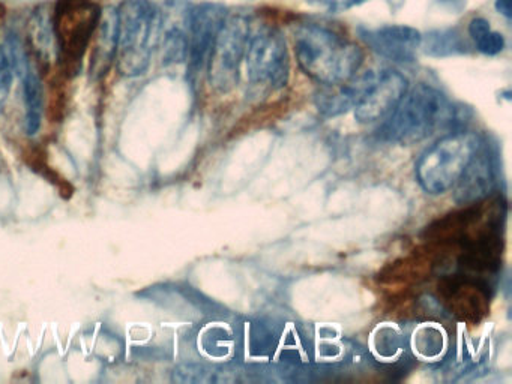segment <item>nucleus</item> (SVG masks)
<instances>
[{
    "label": "nucleus",
    "instance_id": "1",
    "mask_svg": "<svg viewBox=\"0 0 512 384\" xmlns=\"http://www.w3.org/2000/svg\"><path fill=\"white\" fill-rule=\"evenodd\" d=\"M293 50L302 71L319 84L343 83L356 75L364 62L359 45L319 23L295 27Z\"/></svg>",
    "mask_w": 512,
    "mask_h": 384
},
{
    "label": "nucleus",
    "instance_id": "2",
    "mask_svg": "<svg viewBox=\"0 0 512 384\" xmlns=\"http://www.w3.org/2000/svg\"><path fill=\"white\" fill-rule=\"evenodd\" d=\"M455 116L457 110L439 89L421 83L407 90L380 132L385 140L410 146L448 128Z\"/></svg>",
    "mask_w": 512,
    "mask_h": 384
},
{
    "label": "nucleus",
    "instance_id": "3",
    "mask_svg": "<svg viewBox=\"0 0 512 384\" xmlns=\"http://www.w3.org/2000/svg\"><path fill=\"white\" fill-rule=\"evenodd\" d=\"M118 68L125 77L145 74L161 17L149 0H125L118 8Z\"/></svg>",
    "mask_w": 512,
    "mask_h": 384
},
{
    "label": "nucleus",
    "instance_id": "4",
    "mask_svg": "<svg viewBox=\"0 0 512 384\" xmlns=\"http://www.w3.org/2000/svg\"><path fill=\"white\" fill-rule=\"evenodd\" d=\"M481 146V140L473 132L457 131L440 138L416 164L419 185L431 195L454 188Z\"/></svg>",
    "mask_w": 512,
    "mask_h": 384
},
{
    "label": "nucleus",
    "instance_id": "5",
    "mask_svg": "<svg viewBox=\"0 0 512 384\" xmlns=\"http://www.w3.org/2000/svg\"><path fill=\"white\" fill-rule=\"evenodd\" d=\"M244 62L251 83L271 89L286 86L290 77V56L283 32L272 24L251 29Z\"/></svg>",
    "mask_w": 512,
    "mask_h": 384
},
{
    "label": "nucleus",
    "instance_id": "6",
    "mask_svg": "<svg viewBox=\"0 0 512 384\" xmlns=\"http://www.w3.org/2000/svg\"><path fill=\"white\" fill-rule=\"evenodd\" d=\"M250 32V20L242 14H229L221 26L206 60L209 83L217 92L229 93L238 86Z\"/></svg>",
    "mask_w": 512,
    "mask_h": 384
},
{
    "label": "nucleus",
    "instance_id": "7",
    "mask_svg": "<svg viewBox=\"0 0 512 384\" xmlns=\"http://www.w3.org/2000/svg\"><path fill=\"white\" fill-rule=\"evenodd\" d=\"M101 6L95 0H58L52 26L59 47L71 59H79L97 30Z\"/></svg>",
    "mask_w": 512,
    "mask_h": 384
},
{
    "label": "nucleus",
    "instance_id": "8",
    "mask_svg": "<svg viewBox=\"0 0 512 384\" xmlns=\"http://www.w3.org/2000/svg\"><path fill=\"white\" fill-rule=\"evenodd\" d=\"M229 17V9L221 3H199L188 9L185 24H187L188 57L191 69L199 71L206 60L212 44L220 32L226 18Z\"/></svg>",
    "mask_w": 512,
    "mask_h": 384
},
{
    "label": "nucleus",
    "instance_id": "9",
    "mask_svg": "<svg viewBox=\"0 0 512 384\" xmlns=\"http://www.w3.org/2000/svg\"><path fill=\"white\" fill-rule=\"evenodd\" d=\"M358 35L371 51L395 63L415 62L416 54L421 50L422 33L406 24L362 26Z\"/></svg>",
    "mask_w": 512,
    "mask_h": 384
},
{
    "label": "nucleus",
    "instance_id": "10",
    "mask_svg": "<svg viewBox=\"0 0 512 384\" xmlns=\"http://www.w3.org/2000/svg\"><path fill=\"white\" fill-rule=\"evenodd\" d=\"M409 90V80L401 72H380L370 89L355 107V117L359 123H374L385 120L400 104Z\"/></svg>",
    "mask_w": 512,
    "mask_h": 384
},
{
    "label": "nucleus",
    "instance_id": "11",
    "mask_svg": "<svg viewBox=\"0 0 512 384\" xmlns=\"http://www.w3.org/2000/svg\"><path fill=\"white\" fill-rule=\"evenodd\" d=\"M376 77V72L367 71L361 75H353L343 83L320 84L322 87L314 95L317 110L325 116L347 113L359 104Z\"/></svg>",
    "mask_w": 512,
    "mask_h": 384
},
{
    "label": "nucleus",
    "instance_id": "12",
    "mask_svg": "<svg viewBox=\"0 0 512 384\" xmlns=\"http://www.w3.org/2000/svg\"><path fill=\"white\" fill-rule=\"evenodd\" d=\"M493 183V164H491L490 156L485 150H482L481 146L461 174L458 182L455 183L454 200L458 204H469L481 200L490 194Z\"/></svg>",
    "mask_w": 512,
    "mask_h": 384
},
{
    "label": "nucleus",
    "instance_id": "13",
    "mask_svg": "<svg viewBox=\"0 0 512 384\" xmlns=\"http://www.w3.org/2000/svg\"><path fill=\"white\" fill-rule=\"evenodd\" d=\"M95 33H97V41H95L94 53H92L91 71L92 74L101 77L106 74L118 53V9L106 8L101 11Z\"/></svg>",
    "mask_w": 512,
    "mask_h": 384
},
{
    "label": "nucleus",
    "instance_id": "14",
    "mask_svg": "<svg viewBox=\"0 0 512 384\" xmlns=\"http://www.w3.org/2000/svg\"><path fill=\"white\" fill-rule=\"evenodd\" d=\"M422 47L428 56L448 57L467 53L469 45L457 29L446 27V29L431 30L427 35L422 36Z\"/></svg>",
    "mask_w": 512,
    "mask_h": 384
},
{
    "label": "nucleus",
    "instance_id": "15",
    "mask_svg": "<svg viewBox=\"0 0 512 384\" xmlns=\"http://www.w3.org/2000/svg\"><path fill=\"white\" fill-rule=\"evenodd\" d=\"M23 92H25L26 131L29 135H35L40 131L41 117H43V86H41L40 77L28 65H25V71H23Z\"/></svg>",
    "mask_w": 512,
    "mask_h": 384
},
{
    "label": "nucleus",
    "instance_id": "16",
    "mask_svg": "<svg viewBox=\"0 0 512 384\" xmlns=\"http://www.w3.org/2000/svg\"><path fill=\"white\" fill-rule=\"evenodd\" d=\"M470 39L475 42L476 50L485 56H497L505 50V36L491 29L490 21L484 17H473L467 27Z\"/></svg>",
    "mask_w": 512,
    "mask_h": 384
},
{
    "label": "nucleus",
    "instance_id": "17",
    "mask_svg": "<svg viewBox=\"0 0 512 384\" xmlns=\"http://www.w3.org/2000/svg\"><path fill=\"white\" fill-rule=\"evenodd\" d=\"M173 381L184 384L229 383L233 381L229 372L217 366L202 365V363H184L173 371Z\"/></svg>",
    "mask_w": 512,
    "mask_h": 384
},
{
    "label": "nucleus",
    "instance_id": "18",
    "mask_svg": "<svg viewBox=\"0 0 512 384\" xmlns=\"http://www.w3.org/2000/svg\"><path fill=\"white\" fill-rule=\"evenodd\" d=\"M305 2L308 5L323 9V11L331 12V14H340V12L358 8V6L367 3L368 0H305Z\"/></svg>",
    "mask_w": 512,
    "mask_h": 384
},
{
    "label": "nucleus",
    "instance_id": "19",
    "mask_svg": "<svg viewBox=\"0 0 512 384\" xmlns=\"http://www.w3.org/2000/svg\"><path fill=\"white\" fill-rule=\"evenodd\" d=\"M494 8L500 15L511 20L512 18V0H494Z\"/></svg>",
    "mask_w": 512,
    "mask_h": 384
},
{
    "label": "nucleus",
    "instance_id": "20",
    "mask_svg": "<svg viewBox=\"0 0 512 384\" xmlns=\"http://www.w3.org/2000/svg\"><path fill=\"white\" fill-rule=\"evenodd\" d=\"M442 3H446L449 5V8L458 9L461 5H463V0H440Z\"/></svg>",
    "mask_w": 512,
    "mask_h": 384
}]
</instances>
